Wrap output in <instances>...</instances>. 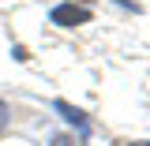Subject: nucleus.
<instances>
[{
  "mask_svg": "<svg viewBox=\"0 0 150 146\" xmlns=\"http://www.w3.org/2000/svg\"><path fill=\"white\" fill-rule=\"evenodd\" d=\"M49 23H53V26H64V30L83 26V23H90V8H86V4H60V8L49 11Z\"/></svg>",
  "mask_w": 150,
  "mask_h": 146,
  "instance_id": "1",
  "label": "nucleus"
},
{
  "mask_svg": "<svg viewBox=\"0 0 150 146\" xmlns=\"http://www.w3.org/2000/svg\"><path fill=\"white\" fill-rule=\"evenodd\" d=\"M53 109L60 112L68 124H75V128H79V139H86V135H90V124H86V116L75 109V105H68V101H53Z\"/></svg>",
  "mask_w": 150,
  "mask_h": 146,
  "instance_id": "2",
  "label": "nucleus"
},
{
  "mask_svg": "<svg viewBox=\"0 0 150 146\" xmlns=\"http://www.w3.org/2000/svg\"><path fill=\"white\" fill-rule=\"evenodd\" d=\"M53 146H79V142H75L71 135H56V139H53Z\"/></svg>",
  "mask_w": 150,
  "mask_h": 146,
  "instance_id": "3",
  "label": "nucleus"
},
{
  "mask_svg": "<svg viewBox=\"0 0 150 146\" xmlns=\"http://www.w3.org/2000/svg\"><path fill=\"white\" fill-rule=\"evenodd\" d=\"M8 116H11V112H8V105H4V101H0V135H4V128H8Z\"/></svg>",
  "mask_w": 150,
  "mask_h": 146,
  "instance_id": "4",
  "label": "nucleus"
},
{
  "mask_svg": "<svg viewBox=\"0 0 150 146\" xmlns=\"http://www.w3.org/2000/svg\"><path fill=\"white\" fill-rule=\"evenodd\" d=\"M124 146H150V142H124Z\"/></svg>",
  "mask_w": 150,
  "mask_h": 146,
  "instance_id": "5",
  "label": "nucleus"
}]
</instances>
